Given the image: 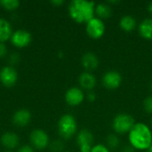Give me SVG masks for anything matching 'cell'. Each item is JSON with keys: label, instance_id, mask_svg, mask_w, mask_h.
I'll list each match as a JSON object with an SVG mask.
<instances>
[{"label": "cell", "instance_id": "obj_25", "mask_svg": "<svg viewBox=\"0 0 152 152\" xmlns=\"http://www.w3.org/2000/svg\"><path fill=\"white\" fill-rule=\"evenodd\" d=\"M19 61H20V55L16 53H13L9 56V62L11 65H14V64L18 63Z\"/></svg>", "mask_w": 152, "mask_h": 152}, {"label": "cell", "instance_id": "obj_27", "mask_svg": "<svg viewBox=\"0 0 152 152\" xmlns=\"http://www.w3.org/2000/svg\"><path fill=\"white\" fill-rule=\"evenodd\" d=\"M17 152H35V149L30 145H23L18 149Z\"/></svg>", "mask_w": 152, "mask_h": 152}, {"label": "cell", "instance_id": "obj_14", "mask_svg": "<svg viewBox=\"0 0 152 152\" xmlns=\"http://www.w3.org/2000/svg\"><path fill=\"white\" fill-rule=\"evenodd\" d=\"M0 142L6 151H12L18 147L20 143V138L18 134L13 132H6L2 134Z\"/></svg>", "mask_w": 152, "mask_h": 152}, {"label": "cell", "instance_id": "obj_34", "mask_svg": "<svg viewBox=\"0 0 152 152\" xmlns=\"http://www.w3.org/2000/svg\"><path fill=\"white\" fill-rule=\"evenodd\" d=\"M4 152H12V151H4Z\"/></svg>", "mask_w": 152, "mask_h": 152}, {"label": "cell", "instance_id": "obj_20", "mask_svg": "<svg viewBox=\"0 0 152 152\" xmlns=\"http://www.w3.org/2000/svg\"><path fill=\"white\" fill-rule=\"evenodd\" d=\"M120 140L117 134H110L106 137V146L110 151H115L119 147Z\"/></svg>", "mask_w": 152, "mask_h": 152}, {"label": "cell", "instance_id": "obj_1", "mask_svg": "<svg viewBox=\"0 0 152 152\" xmlns=\"http://www.w3.org/2000/svg\"><path fill=\"white\" fill-rule=\"evenodd\" d=\"M95 6L94 1L73 0L68 7L69 14L75 22L86 24L95 16Z\"/></svg>", "mask_w": 152, "mask_h": 152}, {"label": "cell", "instance_id": "obj_36", "mask_svg": "<svg viewBox=\"0 0 152 152\" xmlns=\"http://www.w3.org/2000/svg\"><path fill=\"white\" fill-rule=\"evenodd\" d=\"M63 152H70V151H63Z\"/></svg>", "mask_w": 152, "mask_h": 152}, {"label": "cell", "instance_id": "obj_7", "mask_svg": "<svg viewBox=\"0 0 152 152\" xmlns=\"http://www.w3.org/2000/svg\"><path fill=\"white\" fill-rule=\"evenodd\" d=\"M94 141V134L88 129H82L77 134V143L80 152H91Z\"/></svg>", "mask_w": 152, "mask_h": 152}, {"label": "cell", "instance_id": "obj_8", "mask_svg": "<svg viewBox=\"0 0 152 152\" xmlns=\"http://www.w3.org/2000/svg\"><path fill=\"white\" fill-rule=\"evenodd\" d=\"M123 78L121 74L117 70H108L104 73L102 82L105 88L110 90H115L118 88L122 84Z\"/></svg>", "mask_w": 152, "mask_h": 152}, {"label": "cell", "instance_id": "obj_35", "mask_svg": "<svg viewBox=\"0 0 152 152\" xmlns=\"http://www.w3.org/2000/svg\"><path fill=\"white\" fill-rule=\"evenodd\" d=\"M151 130H152V119H151Z\"/></svg>", "mask_w": 152, "mask_h": 152}, {"label": "cell", "instance_id": "obj_22", "mask_svg": "<svg viewBox=\"0 0 152 152\" xmlns=\"http://www.w3.org/2000/svg\"><path fill=\"white\" fill-rule=\"evenodd\" d=\"M49 147L53 152H61L64 149V144L62 143L61 141L56 140V141H53L52 143H50Z\"/></svg>", "mask_w": 152, "mask_h": 152}, {"label": "cell", "instance_id": "obj_5", "mask_svg": "<svg viewBox=\"0 0 152 152\" xmlns=\"http://www.w3.org/2000/svg\"><path fill=\"white\" fill-rule=\"evenodd\" d=\"M106 30L105 23L102 20L94 17L86 23V32L87 36L93 39H100L103 37Z\"/></svg>", "mask_w": 152, "mask_h": 152}, {"label": "cell", "instance_id": "obj_17", "mask_svg": "<svg viewBox=\"0 0 152 152\" xmlns=\"http://www.w3.org/2000/svg\"><path fill=\"white\" fill-rule=\"evenodd\" d=\"M12 33L13 31L10 22L4 18H0V43L10 40Z\"/></svg>", "mask_w": 152, "mask_h": 152}, {"label": "cell", "instance_id": "obj_16", "mask_svg": "<svg viewBox=\"0 0 152 152\" xmlns=\"http://www.w3.org/2000/svg\"><path fill=\"white\" fill-rule=\"evenodd\" d=\"M138 31L142 38L152 40V18L142 20L138 25Z\"/></svg>", "mask_w": 152, "mask_h": 152}, {"label": "cell", "instance_id": "obj_29", "mask_svg": "<svg viewBox=\"0 0 152 152\" xmlns=\"http://www.w3.org/2000/svg\"><path fill=\"white\" fill-rule=\"evenodd\" d=\"M134 151L135 150L131 145H128V146H125L124 148H122L120 152H134Z\"/></svg>", "mask_w": 152, "mask_h": 152}, {"label": "cell", "instance_id": "obj_30", "mask_svg": "<svg viewBox=\"0 0 152 152\" xmlns=\"http://www.w3.org/2000/svg\"><path fill=\"white\" fill-rule=\"evenodd\" d=\"M51 4H53L54 6L58 7V6H61L64 4V1L63 0H52L51 1Z\"/></svg>", "mask_w": 152, "mask_h": 152}, {"label": "cell", "instance_id": "obj_11", "mask_svg": "<svg viewBox=\"0 0 152 152\" xmlns=\"http://www.w3.org/2000/svg\"><path fill=\"white\" fill-rule=\"evenodd\" d=\"M18 79L16 69L12 66H4L0 69V82L5 87H12Z\"/></svg>", "mask_w": 152, "mask_h": 152}, {"label": "cell", "instance_id": "obj_6", "mask_svg": "<svg viewBox=\"0 0 152 152\" xmlns=\"http://www.w3.org/2000/svg\"><path fill=\"white\" fill-rule=\"evenodd\" d=\"M29 141L31 146L38 151H43L46 149L50 144L48 134L42 129L33 130L29 134Z\"/></svg>", "mask_w": 152, "mask_h": 152}, {"label": "cell", "instance_id": "obj_26", "mask_svg": "<svg viewBox=\"0 0 152 152\" xmlns=\"http://www.w3.org/2000/svg\"><path fill=\"white\" fill-rule=\"evenodd\" d=\"M7 54V47L4 43H0V59H3Z\"/></svg>", "mask_w": 152, "mask_h": 152}, {"label": "cell", "instance_id": "obj_9", "mask_svg": "<svg viewBox=\"0 0 152 152\" xmlns=\"http://www.w3.org/2000/svg\"><path fill=\"white\" fill-rule=\"evenodd\" d=\"M10 41L13 46L17 48H24L29 45L31 43L32 36L28 31L25 29H18L12 33Z\"/></svg>", "mask_w": 152, "mask_h": 152}, {"label": "cell", "instance_id": "obj_33", "mask_svg": "<svg viewBox=\"0 0 152 152\" xmlns=\"http://www.w3.org/2000/svg\"><path fill=\"white\" fill-rule=\"evenodd\" d=\"M150 87H151V91H152V82H151V86H150Z\"/></svg>", "mask_w": 152, "mask_h": 152}, {"label": "cell", "instance_id": "obj_32", "mask_svg": "<svg viewBox=\"0 0 152 152\" xmlns=\"http://www.w3.org/2000/svg\"><path fill=\"white\" fill-rule=\"evenodd\" d=\"M147 152H152V143L151 144V146L149 147V149L147 150Z\"/></svg>", "mask_w": 152, "mask_h": 152}, {"label": "cell", "instance_id": "obj_15", "mask_svg": "<svg viewBox=\"0 0 152 152\" xmlns=\"http://www.w3.org/2000/svg\"><path fill=\"white\" fill-rule=\"evenodd\" d=\"M31 113L29 110L20 109L17 110L12 116V123L19 127H24L30 123Z\"/></svg>", "mask_w": 152, "mask_h": 152}, {"label": "cell", "instance_id": "obj_3", "mask_svg": "<svg viewBox=\"0 0 152 152\" xmlns=\"http://www.w3.org/2000/svg\"><path fill=\"white\" fill-rule=\"evenodd\" d=\"M58 133L62 139L69 140L72 138L77 131V123L71 114H64L58 121Z\"/></svg>", "mask_w": 152, "mask_h": 152}, {"label": "cell", "instance_id": "obj_24", "mask_svg": "<svg viewBox=\"0 0 152 152\" xmlns=\"http://www.w3.org/2000/svg\"><path fill=\"white\" fill-rule=\"evenodd\" d=\"M91 152H110V151L108 149V147L105 144H95L92 147Z\"/></svg>", "mask_w": 152, "mask_h": 152}, {"label": "cell", "instance_id": "obj_31", "mask_svg": "<svg viewBox=\"0 0 152 152\" xmlns=\"http://www.w3.org/2000/svg\"><path fill=\"white\" fill-rule=\"evenodd\" d=\"M148 11L152 14V2H151L148 5Z\"/></svg>", "mask_w": 152, "mask_h": 152}, {"label": "cell", "instance_id": "obj_4", "mask_svg": "<svg viewBox=\"0 0 152 152\" xmlns=\"http://www.w3.org/2000/svg\"><path fill=\"white\" fill-rule=\"evenodd\" d=\"M134 125V118L127 113H119L112 120V128L117 134H128Z\"/></svg>", "mask_w": 152, "mask_h": 152}, {"label": "cell", "instance_id": "obj_2", "mask_svg": "<svg viewBox=\"0 0 152 152\" xmlns=\"http://www.w3.org/2000/svg\"><path fill=\"white\" fill-rule=\"evenodd\" d=\"M130 145L138 151H147L152 143L151 128L144 123H135L128 133Z\"/></svg>", "mask_w": 152, "mask_h": 152}, {"label": "cell", "instance_id": "obj_19", "mask_svg": "<svg viewBox=\"0 0 152 152\" xmlns=\"http://www.w3.org/2000/svg\"><path fill=\"white\" fill-rule=\"evenodd\" d=\"M112 16V7L108 3H100L95 6V17L106 20Z\"/></svg>", "mask_w": 152, "mask_h": 152}, {"label": "cell", "instance_id": "obj_12", "mask_svg": "<svg viewBox=\"0 0 152 152\" xmlns=\"http://www.w3.org/2000/svg\"><path fill=\"white\" fill-rule=\"evenodd\" d=\"M96 77L92 72L85 71L81 73L78 77V84L80 88L86 91H93L96 86Z\"/></svg>", "mask_w": 152, "mask_h": 152}, {"label": "cell", "instance_id": "obj_23", "mask_svg": "<svg viewBox=\"0 0 152 152\" xmlns=\"http://www.w3.org/2000/svg\"><path fill=\"white\" fill-rule=\"evenodd\" d=\"M142 106H143L144 110L147 113L152 114V95H150V96H148V97H146L144 99Z\"/></svg>", "mask_w": 152, "mask_h": 152}, {"label": "cell", "instance_id": "obj_18", "mask_svg": "<svg viewBox=\"0 0 152 152\" xmlns=\"http://www.w3.org/2000/svg\"><path fill=\"white\" fill-rule=\"evenodd\" d=\"M119 27L125 32H132L137 28V20L132 15H124L119 20Z\"/></svg>", "mask_w": 152, "mask_h": 152}, {"label": "cell", "instance_id": "obj_28", "mask_svg": "<svg viewBox=\"0 0 152 152\" xmlns=\"http://www.w3.org/2000/svg\"><path fill=\"white\" fill-rule=\"evenodd\" d=\"M86 99L88 100V102H95V101H96V99H97V95H96V94H94L93 91H91V92H89V93L87 94V95H86Z\"/></svg>", "mask_w": 152, "mask_h": 152}, {"label": "cell", "instance_id": "obj_10", "mask_svg": "<svg viewBox=\"0 0 152 152\" xmlns=\"http://www.w3.org/2000/svg\"><path fill=\"white\" fill-rule=\"evenodd\" d=\"M86 95L80 87L73 86L65 93V102L71 107H77L85 101Z\"/></svg>", "mask_w": 152, "mask_h": 152}, {"label": "cell", "instance_id": "obj_13", "mask_svg": "<svg viewBox=\"0 0 152 152\" xmlns=\"http://www.w3.org/2000/svg\"><path fill=\"white\" fill-rule=\"evenodd\" d=\"M81 64L86 71L92 72L95 70L99 66V59L98 56L91 52H87L83 54L81 58Z\"/></svg>", "mask_w": 152, "mask_h": 152}, {"label": "cell", "instance_id": "obj_21", "mask_svg": "<svg viewBox=\"0 0 152 152\" xmlns=\"http://www.w3.org/2000/svg\"><path fill=\"white\" fill-rule=\"evenodd\" d=\"M0 4L4 7V9L7 11H15L20 6V1L18 0H2L0 1Z\"/></svg>", "mask_w": 152, "mask_h": 152}]
</instances>
